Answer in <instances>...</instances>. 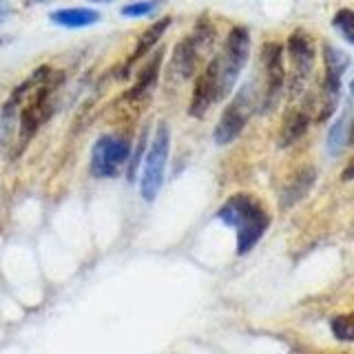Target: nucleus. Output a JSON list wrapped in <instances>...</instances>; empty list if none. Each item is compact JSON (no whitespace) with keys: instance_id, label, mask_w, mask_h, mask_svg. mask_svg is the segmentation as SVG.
I'll return each mask as SVG.
<instances>
[{"instance_id":"obj_21","label":"nucleus","mask_w":354,"mask_h":354,"mask_svg":"<svg viewBox=\"0 0 354 354\" xmlns=\"http://www.w3.org/2000/svg\"><path fill=\"white\" fill-rule=\"evenodd\" d=\"M341 180H343V182H350V180H354V158H352V162L346 166V171H343Z\"/></svg>"},{"instance_id":"obj_5","label":"nucleus","mask_w":354,"mask_h":354,"mask_svg":"<svg viewBox=\"0 0 354 354\" xmlns=\"http://www.w3.org/2000/svg\"><path fill=\"white\" fill-rule=\"evenodd\" d=\"M131 144L122 136H102L91 151V173L95 177H115L129 160Z\"/></svg>"},{"instance_id":"obj_12","label":"nucleus","mask_w":354,"mask_h":354,"mask_svg":"<svg viewBox=\"0 0 354 354\" xmlns=\"http://www.w3.org/2000/svg\"><path fill=\"white\" fill-rule=\"evenodd\" d=\"M169 25H171V18H164V20H158L155 25H151L147 31H144L142 36H140V40H138V44H136V51H133L131 58L127 60L124 69H131V66L136 64L138 60H142L144 55H147L155 47V44L160 42V38L164 36V31L169 29Z\"/></svg>"},{"instance_id":"obj_20","label":"nucleus","mask_w":354,"mask_h":354,"mask_svg":"<svg viewBox=\"0 0 354 354\" xmlns=\"http://www.w3.org/2000/svg\"><path fill=\"white\" fill-rule=\"evenodd\" d=\"M144 147H147V129L142 131V138L138 142V149H136V153H133V158H131V164H129V182L133 180V177H136V171H138V164L142 160Z\"/></svg>"},{"instance_id":"obj_26","label":"nucleus","mask_w":354,"mask_h":354,"mask_svg":"<svg viewBox=\"0 0 354 354\" xmlns=\"http://www.w3.org/2000/svg\"><path fill=\"white\" fill-rule=\"evenodd\" d=\"M40 3H42V0H40Z\"/></svg>"},{"instance_id":"obj_7","label":"nucleus","mask_w":354,"mask_h":354,"mask_svg":"<svg viewBox=\"0 0 354 354\" xmlns=\"http://www.w3.org/2000/svg\"><path fill=\"white\" fill-rule=\"evenodd\" d=\"M261 64L266 75V91L261 100V111H272L277 106L283 91L286 69H283V47L277 42L263 44L261 49Z\"/></svg>"},{"instance_id":"obj_14","label":"nucleus","mask_w":354,"mask_h":354,"mask_svg":"<svg viewBox=\"0 0 354 354\" xmlns=\"http://www.w3.org/2000/svg\"><path fill=\"white\" fill-rule=\"evenodd\" d=\"M308 124H310V118L306 111H290V113L283 118V124L279 131V147H290L299 138H304Z\"/></svg>"},{"instance_id":"obj_23","label":"nucleus","mask_w":354,"mask_h":354,"mask_svg":"<svg viewBox=\"0 0 354 354\" xmlns=\"http://www.w3.org/2000/svg\"><path fill=\"white\" fill-rule=\"evenodd\" d=\"M348 142L354 144V122H352V129H350V133H348Z\"/></svg>"},{"instance_id":"obj_17","label":"nucleus","mask_w":354,"mask_h":354,"mask_svg":"<svg viewBox=\"0 0 354 354\" xmlns=\"http://www.w3.org/2000/svg\"><path fill=\"white\" fill-rule=\"evenodd\" d=\"M330 328H332V335H335L339 341H354V313L335 317Z\"/></svg>"},{"instance_id":"obj_4","label":"nucleus","mask_w":354,"mask_h":354,"mask_svg":"<svg viewBox=\"0 0 354 354\" xmlns=\"http://www.w3.org/2000/svg\"><path fill=\"white\" fill-rule=\"evenodd\" d=\"M252 109H254V88H252V84H246L235 95V100L226 106V111L221 113V118L217 122L213 138L219 147L235 142L241 136L243 127L248 124V120L252 115Z\"/></svg>"},{"instance_id":"obj_6","label":"nucleus","mask_w":354,"mask_h":354,"mask_svg":"<svg viewBox=\"0 0 354 354\" xmlns=\"http://www.w3.org/2000/svg\"><path fill=\"white\" fill-rule=\"evenodd\" d=\"M324 64H326V77H324V104L317 120L324 122L332 115V111L337 106L339 100V88H341V77L346 73L350 58L341 49L332 47V44H324Z\"/></svg>"},{"instance_id":"obj_8","label":"nucleus","mask_w":354,"mask_h":354,"mask_svg":"<svg viewBox=\"0 0 354 354\" xmlns=\"http://www.w3.org/2000/svg\"><path fill=\"white\" fill-rule=\"evenodd\" d=\"M288 55L292 62V93L301 91V86L306 84L310 71L315 66V42L308 36L306 31H295L288 38Z\"/></svg>"},{"instance_id":"obj_19","label":"nucleus","mask_w":354,"mask_h":354,"mask_svg":"<svg viewBox=\"0 0 354 354\" xmlns=\"http://www.w3.org/2000/svg\"><path fill=\"white\" fill-rule=\"evenodd\" d=\"M158 7H160V0H142V3H133V5L122 7V16H127V18L151 16Z\"/></svg>"},{"instance_id":"obj_15","label":"nucleus","mask_w":354,"mask_h":354,"mask_svg":"<svg viewBox=\"0 0 354 354\" xmlns=\"http://www.w3.org/2000/svg\"><path fill=\"white\" fill-rule=\"evenodd\" d=\"M160 62H162V51L155 53L153 58H151V62L142 69L136 86H133L131 91L127 93L129 100H140V97H144L155 86V82H158V73H160Z\"/></svg>"},{"instance_id":"obj_11","label":"nucleus","mask_w":354,"mask_h":354,"mask_svg":"<svg viewBox=\"0 0 354 354\" xmlns=\"http://www.w3.org/2000/svg\"><path fill=\"white\" fill-rule=\"evenodd\" d=\"M202 44L197 42L195 36H188L186 40H182L180 44L175 47V55H173V71L186 80L191 77L197 69V60H199V53H202Z\"/></svg>"},{"instance_id":"obj_22","label":"nucleus","mask_w":354,"mask_h":354,"mask_svg":"<svg viewBox=\"0 0 354 354\" xmlns=\"http://www.w3.org/2000/svg\"><path fill=\"white\" fill-rule=\"evenodd\" d=\"M7 14H9V7H7V3H3V0H0V22L7 18Z\"/></svg>"},{"instance_id":"obj_1","label":"nucleus","mask_w":354,"mask_h":354,"mask_svg":"<svg viewBox=\"0 0 354 354\" xmlns=\"http://www.w3.org/2000/svg\"><path fill=\"white\" fill-rule=\"evenodd\" d=\"M217 217L226 226L237 230V252H250L257 241L263 237V232L270 226L268 213L261 208V204L250 195H232L228 202L219 208Z\"/></svg>"},{"instance_id":"obj_16","label":"nucleus","mask_w":354,"mask_h":354,"mask_svg":"<svg viewBox=\"0 0 354 354\" xmlns=\"http://www.w3.org/2000/svg\"><path fill=\"white\" fill-rule=\"evenodd\" d=\"M332 25H335V29L350 44H354V11L352 9H339L335 18H332Z\"/></svg>"},{"instance_id":"obj_13","label":"nucleus","mask_w":354,"mask_h":354,"mask_svg":"<svg viewBox=\"0 0 354 354\" xmlns=\"http://www.w3.org/2000/svg\"><path fill=\"white\" fill-rule=\"evenodd\" d=\"M51 20L60 27H69V29H80L95 25L100 20V14L93 9H84V7H73V9H58L51 14Z\"/></svg>"},{"instance_id":"obj_9","label":"nucleus","mask_w":354,"mask_h":354,"mask_svg":"<svg viewBox=\"0 0 354 354\" xmlns=\"http://www.w3.org/2000/svg\"><path fill=\"white\" fill-rule=\"evenodd\" d=\"M215 102H219V88H217V62L213 58L197 77L188 113H191L193 118H202Z\"/></svg>"},{"instance_id":"obj_24","label":"nucleus","mask_w":354,"mask_h":354,"mask_svg":"<svg viewBox=\"0 0 354 354\" xmlns=\"http://www.w3.org/2000/svg\"><path fill=\"white\" fill-rule=\"evenodd\" d=\"M91 3H111V0H91Z\"/></svg>"},{"instance_id":"obj_3","label":"nucleus","mask_w":354,"mask_h":354,"mask_svg":"<svg viewBox=\"0 0 354 354\" xmlns=\"http://www.w3.org/2000/svg\"><path fill=\"white\" fill-rule=\"evenodd\" d=\"M169 149H171V131L164 122H160L158 131H155V138L151 142V149L147 153V158H144V166H142V197L147 199V202H153L162 188L166 160H169Z\"/></svg>"},{"instance_id":"obj_10","label":"nucleus","mask_w":354,"mask_h":354,"mask_svg":"<svg viewBox=\"0 0 354 354\" xmlns=\"http://www.w3.org/2000/svg\"><path fill=\"white\" fill-rule=\"evenodd\" d=\"M317 182V171L313 166H306V169H299L290 182H288L281 188V195H279V206L281 208H292L295 204H299L301 199L310 193V188L315 186Z\"/></svg>"},{"instance_id":"obj_2","label":"nucleus","mask_w":354,"mask_h":354,"mask_svg":"<svg viewBox=\"0 0 354 354\" xmlns=\"http://www.w3.org/2000/svg\"><path fill=\"white\" fill-rule=\"evenodd\" d=\"M250 53V33L246 27H235L230 29L228 38L224 42V49L215 58L217 62V88H219V100H224L232 86H235L239 73L248 62Z\"/></svg>"},{"instance_id":"obj_18","label":"nucleus","mask_w":354,"mask_h":354,"mask_svg":"<svg viewBox=\"0 0 354 354\" xmlns=\"http://www.w3.org/2000/svg\"><path fill=\"white\" fill-rule=\"evenodd\" d=\"M346 124H348L346 115H341V120L330 129V136H328V151H330V155L341 153V149L346 147V142H348V138H346L348 136V133H346Z\"/></svg>"},{"instance_id":"obj_25","label":"nucleus","mask_w":354,"mask_h":354,"mask_svg":"<svg viewBox=\"0 0 354 354\" xmlns=\"http://www.w3.org/2000/svg\"><path fill=\"white\" fill-rule=\"evenodd\" d=\"M350 91H352V95H354V80H352V84H350Z\"/></svg>"}]
</instances>
